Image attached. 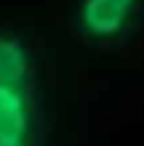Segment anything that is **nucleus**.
Masks as SVG:
<instances>
[{
  "label": "nucleus",
  "instance_id": "nucleus-1",
  "mask_svg": "<svg viewBox=\"0 0 144 146\" xmlns=\"http://www.w3.org/2000/svg\"><path fill=\"white\" fill-rule=\"evenodd\" d=\"M139 0H83L78 8V29L94 40H112L128 27Z\"/></svg>",
  "mask_w": 144,
  "mask_h": 146
},
{
  "label": "nucleus",
  "instance_id": "nucleus-2",
  "mask_svg": "<svg viewBox=\"0 0 144 146\" xmlns=\"http://www.w3.org/2000/svg\"><path fill=\"white\" fill-rule=\"evenodd\" d=\"M29 130V109L21 88L0 82V143H24Z\"/></svg>",
  "mask_w": 144,
  "mask_h": 146
},
{
  "label": "nucleus",
  "instance_id": "nucleus-3",
  "mask_svg": "<svg viewBox=\"0 0 144 146\" xmlns=\"http://www.w3.org/2000/svg\"><path fill=\"white\" fill-rule=\"evenodd\" d=\"M27 77H29V53L24 42L11 32H0V82L24 88Z\"/></svg>",
  "mask_w": 144,
  "mask_h": 146
},
{
  "label": "nucleus",
  "instance_id": "nucleus-4",
  "mask_svg": "<svg viewBox=\"0 0 144 146\" xmlns=\"http://www.w3.org/2000/svg\"><path fill=\"white\" fill-rule=\"evenodd\" d=\"M0 146H24V143H0Z\"/></svg>",
  "mask_w": 144,
  "mask_h": 146
}]
</instances>
